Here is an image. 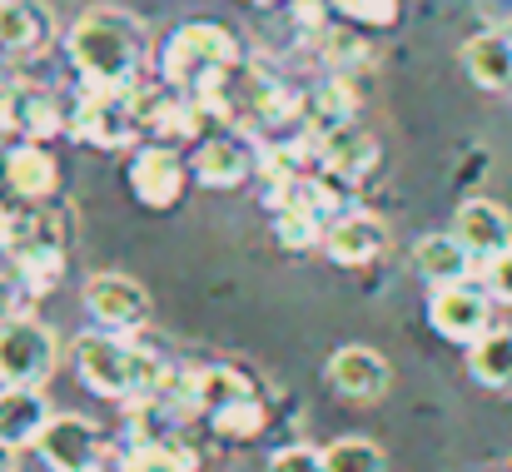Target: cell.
<instances>
[{
    "label": "cell",
    "mask_w": 512,
    "mask_h": 472,
    "mask_svg": "<svg viewBox=\"0 0 512 472\" xmlns=\"http://www.w3.org/2000/svg\"><path fill=\"white\" fill-rule=\"evenodd\" d=\"M209 423H214V433H224V438H254V433L264 428V403H259V398H239V403L219 408Z\"/></svg>",
    "instance_id": "28"
},
{
    "label": "cell",
    "mask_w": 512,
    "mask_h": 472,
    "mask_svg": "<svg viewBox=\"0 0 512 472\" xmlns=\"http://www.w3.org/2000/svg\"><path fill=\"white\" fill-rule=\"evenodd\" d=\"M75 140L95 145V150H125L135 145L140 130V110H135V85L130 90H85L70 120Z\"/></svg>",
    "instance_id": "5"
},
{
    "label": "cell",
    "mask_w": 512,
    "mask_h": 472,
    "mask_svg": "<svg viewBox=\"0 0 512 472\" xmlns=\"http://www.w3.org/2000/svg\"><path fill=\"white\" fill-rule=\"evenodd\" d=\"M10 244H15V219L0 214V249H10Z\"/></svg>",
    "instance_id": "32"
},
{
    "label": "cell",
    "mask_w": 512,
    "mask_h": 472,
    "mask_svg": "<svg viewBox=\"0 0 512 472\" xmlns=\"http://www.w3.org/2000/svg\"><path fill=\"white\" fill-rule=\"evenodd\" d=\"M60 363L55 328L30 314L0 318V388H45Z\"/></svg>",
    "instance_id": "4"
},
{
    "label": "cell",
    "mask_w": 512,
    "mask_h": 472,
    "mask_svg": "<svg viewBox=\"0 0 512 472\" xmlns=\"http://www.w3.org/2000/svg\"><path fill=\"white\" fill-rule=\"evenodd\" d=\"M35 453L45 458L50 472H100V463H105V433L90 418H80V413H55L50 428L40 433Z\"/></svg>",
    "instance_id": "7"
},
{
    "label": "cell",
    "mask_w": 512,
    "mask_h": 472,
    "mask_svg": "<svg viewBox=\"0 0 512 472\" xmlns=\"http://www.w3.org/2000/svg\"><path fill=\"white\" fill-rule=\"evenodd\" d=\"M65 55L90 90H130L140 85L150 40L145 25L120 5H90L65 30Z\"/></svg>",
    "instance_id": "1"
},
{
    "label": "cell",
    "mask_w": 512,
    "mask_h": 472,
    "mask_svg": "<svg viewBox=\"0 0 512 472\" xmlns=\"http://www.w3.org/2000/svg\"><path fill=\"white\" fill-rule=\"evenodd\" d=\"M314 159L324 164L329 179H363L378 164V140L358 125H343L329 135H314Z\"/></svg>",
    "instance_id": "14"
},
{
    "label": "cell",
    "mask_w": 512,
    "mask_h": 472,
    "mask_svg": "<svg viewBox=\"0 0 512 472\" xmlns=\"http://www.w3.org/2000/svg\"><path fill=\"white\" fill-rule=\"evenodd\" d=\"M5 100H10V130L25 135L30 145H45L65 130V115H60L55 95H45L40 85H15V90H5Z\"/></svg>",
    "instance_id": "20"
},
{
    "label": "cell",
    "mask_w": 512,
    "mask_h": 472,
    "mask_svg": "<svg viewBox=\"0 0 512 472\" xmlns=\"http://www.w3.org/2000/svg\"><path fill=\"white\" fill-rule=\"evenodd\" d=\"M120 472H199V458L179 438H135V448L120 458Z\"/></svg>",
    "instance_id": "23"
},
{
    "label": "cell",
    "mask_w": 512,
    "mask_h": 472,
    "mask_svg": "<svg viewBox=\"0 0 512 472\" xmlns=\"http://www.w3.org/2000/svg\"><path fill=\"white\" fill-rule=\"evenodd\" d=\"M234 65H239V40L224 25H214V20H189L165 40L160 80L170 90H179V95H199V90L224 85V75Z\"/></svg>",
    "instance_id": "3"
},
{
    "label": "cell",
    "mask_w": 512,
    "mask_h": 472,
    "mask_svg": "<svg viewBox=\"0 0 512 472\" xmlns=\"http://www.w3.org/2000/svg\"><path fill=\"white\" fill-rule=\"evenodd\" d=\"M324 468L329 472H388V458L373 438H334L324 448Z\"/></svg>",
    "instance_id": "24"
},
{
    "label": "cell",
    "mask_w": 512,
    "mask_h": 472,
    "mask_svg": "<svg viewBox=\"0 0 512 472\" xmlns=\"http://www.w3.org/2000/svg\"><path fill=\"white\" fill-rule=\"evenodd\" d=\"M329 383H334V393L348 398V403H378V398L388 393V383H393V368H388V358H383L378 348H368V343H343L339 353L329 358Z\"/></svg>",
    "instance_id": "9"
},
{
    "label": "cell",
    "mask_w": 512,
    "mask_h": 472,
    "mask_svg": "<svg viewBox=\"0 0 512 472\" xmlns=\"http://www.w3.org/2000/svg\"><path fill=\"white\" fill-rule=\"evenodd\" d=\"M50 403L40 388H0V438L10 448H35L50 428Z\"/></svg>",
    "instance_id": "18"
},
{
    "label": "cell",
    "mask_w": 512,
    "mask_h": 472,
    "mask_svg": "<svg viewBox=\"0 0 512 472\" xmlns=\"http://www.w3.org/2000/svg\"><path fill=\"white\" fill-rule=\"evenodd\" d=\"M353 110H358V95H353L348 75H334V80H324L314 95H304V120H309L314 135H329V130L353 125Z\"/></svg>",
    "instance_id": "21"
},
{
    "label": "cell",
    "mask_w": 512,
    "mask_h": 472,
    "mask_svg": "<svg viewBox=\"0 0 512 472\" xmlns=\"http://www.w3.org/2000/svg\"><path fill=\"white\" fill-rule=\"evenodd\" d=\"M463 70L478 90L512 95V35L508 30H483L463 45Z\"/></svg>",
    "instance_id": "16"
},
{
    "label": "cell",
    "mask_w": 512,
    "mask_h": 472,
    "mask_svg": "<svg viewBox=\"0 0 512 472\" xmlns=\"http://www.w3.org/2000/svg\"><path fill=\"white\" fill-rule=\"evenodd\" d=\"M85 309L105 333H120V338L140 333L150 323V314H155L150 289L140 279H130V274H115V269H100V274L85 279Z\"/></svg>",
    "instance_id": "6"
},
{
    "label": "cell",
    "mask_w": 512,
    "mask_h": 472,
    "mask_svg": "<svg viewBox=\"0 0 512 472\" xmlns=\"http://www.w3.org/2000/svg\"><path fill=\"white\" fill-rule=\"evenodd\" d=\"M453 239L473 254V259H483V264H493V259H503L512 249V219L503 204H493V199H463L458 204V214H453Z\"/></svg>",
    "instance_id": "12"
},
{
    "label": "cell",
    "mask_w": 512,
    "mask_h": 472,
    "mask_svg": "<svg viewBox=\"0 0 512 472\" xmlns=\"http://www.w3.org/2000/svg\"><path fill=\"white\" fill-rule=\"evenodd\" d=\"M20 468V448H10L5 438H0V472H15Z\"/></svg>",
    "instance_id": "31"
},
{
    "label": "cell",
    "mask_w": 512,
    "mask_h": 472,
    "mask_svg": "<svg viewBox=\"0 0 512 472\" xmlns=\"http://www.w3.org/2000/svg\"><path fill=\"white\" fill-rule=\"evenodd\" d=\"M184 179H189V164L170 145H145L130 159V194L145 209H174L184 194Z\"/></svg>",
    "instance_id": "10"
},
{
    "label": "cell",
    "mask_w": 512,
    "mask_h": 472,
    "mask_svg": "<svg viewBox=\"0 0 512 472\" xmlns=\"http://www.w3.org/2000/svg\"><path fill=\"white\" fill-rule=\"evenodd\" d=\"M428 323L448 338L473 348L483 333H493V294L473 289V284H453V289H433L428 299Z\"/></svg>",
    "instance_id": "8"
},
{
    "label": "cell",
    "mask_w": 512,
    "mask_h": 472,
    "mask_svg": "<svg viewBox=\"0 0 512 472\" xmlns=\"http://www.w3.org/2000/svg\"><path fill=\"white\" fill-rule=\"evenodd\" d=\"M249 5H279V0H249Z\"/></svg>",
    "instance_id": "34"
},
{
    "label": "cell",
    "mask_w": 512,
    "mask_h": 472,
    "mask_svg": "<svg viewBox=\"0 0 512 472\" xmlns=\"http://www.w3.org/2000/svg\"><path fill=\"white\" fill-rule=\"evenodd\" d=\"M473 264H478V259H473L453 234H423V239L413 244V269H418V279H423V284H433V289L468 284Z\"/></svg>",
    "instance_id": "17"
},
{
    "label": "cell",
    "mask_w": 512,
    "mask_h": 472,
    "mask_svg": "<svg viewBox=\"0 0 512 472\" xmlns=\"http://www.w3.org/2000/svg\"><path fill=\"white\" fill-rule=\"evenodd\" d=\"M5 184H10L20 199L45 204V199L60 189V164H55V155H50L45 145L20 140V145L5 150Z\"/></svg>",
    "instance_id": "15"
},
{
    "label": "cell",
    "mask_w": 512,
    "mask_h": 472,
    "mask_svg": "<svg viewBox=\"0 0 512 472\" xmlns=\"http://www.w3.org/2000/svg\"><path fill=\"white\" fill-rule=\"evenodd\" d=\"M50 35H55V15L45 0H0V50L35 55L40 45H50Z\"/></svg>",
    "instance_id": "19"
},
{
    "label": "cell",
    "mask_w": 512,
    "mask_h": 472,
    "mask_svg": "<svg viewBox=\"0 0 512 472\" xmlns=\"http://www.w3.org/2000/svg\"><path fill=\"white\" fill-rule=\"evenodd\" d=\"M324 60H329V70L353 75V70H363V65L373 60V50H368V40L353 35V30H324Z\"/></svg>",
    "instance_id": "25"
},
{
    "label": "cell",
    "mask_w": 512,
    "mask_h": 472,
    "mask_svg": "<svg viewBox=\"0 0 512 472\" xmlns=\"http://www.w3.org/2000/svg\"><path fill=\"white\" fill-rule=\"evenodd\" d=\"M75 373L90 393L100 398H125V403H140V398H155L165 388V368L155 353L135 348L130 338L120 333H85L75 343Z\"/></svg>",
    "instance_id": "2"
},
{
    "label": "cell",
    "mask_w": 512,
    "mask_h": 472,
    "mask_svg": "<svg viewBox=\"0 0 512 472\" xmlns=\"http://www.w3.org/2000/svg\"><path fill=\"white\" fill-rule=\"evenodd\" d=\"M269 472H329L324 468V453L309 448V443H294V448H279L269 458Z\"/></svg>",
    "instance_id": "29"
},
{
    "label": "cell",
    "mask_w": 512,
    "mask_h": 472,
    "mask_svg": "<svg viewBox=\"0 0 512 472\" xmlns=\"http://www.w3.org/2000/svg\"><path fill=\"white\" fill-rule=\"evenodd\" d=\"M189 169H194V179L204 189H234V184H244L254 174V150L244 140H234V135H209V140H199Z\"/></svg>",
    "instance_id": "13"
},
{
    "label": "cell",
    "mask_w": 512,
    "mask_h": 472,
    "mask_svg": "<svg viewBox=\"0 0 512 472\" xmlns=\"http://www.w3.org/2000/svg\"><path fill=\"white\" fill-rule=\"evenodd\" d=\"M388 224L378 219V214H363V209H353V214H339L329 229H324V254L343 264V269H363V264H378L383 254H388Z\"/></svg>",
    "instance_id": "11"
},
{
    "label": "cell",
    "mask_w": 512,
    "mask_h": 472,
    "mask_svg": "<svg viewBox=\"0 0 512 472\" xmlns=\"http://www.w3.org/2000/svg\"><path fill=\"white\" fill-rule=\"evenodd\" d=\"M10 135V100H5V90H0V140Z\"/></svg>",
    "instance_id": "33"
},
{
    "label": "cell",
    "mask_w": 512,
    "mask_h": 472,
    "mask_svg": "<svg viewBox=\"0 0 512 472\" xmlns=\"http://www.w3.org/2000/svg\"><path fill=\"white\" fill-rule=\"evenodd\" d=\"M468 373L493 393H512V328H493L468 348Z\"/></svg>",
    "instance_id": "22"
},
{
    "label": "cell",
    "mask_w": 512,
    "mask_h": 472,
    "mask_svg": "<svg viewBox=\"0 0 512 472\" xmlns=\"http://www.w3.org/2000/svg\"><path fill=\"white\" fill-rule=\"evenodd\" d=\"M348 25H363V30H388L398 25V10L403 0H329Z\"/></svg>",
    "instance_id": "27"
},
{
    "label": "cell",
    "mask_w": 512,
    "mask_h": 472,
    "mask_svg": "<svg viewBox=\"0 0 512 472\" xmlns=\"http://www.w3.org/2000/svg\"><path fill=\"white\" fill-rule=\"evenodd\" d=\"M274 234H279V244H284V249H299V254L324 244V224H319L314 214H304V209H279Z\"/></svg>",
    "instance_id": "26"
},
{
    "label": "cell",
    "mask_w": 512,
    "mask_h": 472,
    "mask_svg": "<svg viewBox=\"0 0 512 472\" xmlns=\"http://www.w3.org/2000/svg\"><path fill=\"white\" fill-rule=\"evenodd\" d=\"M488 294H493V304H508L512 309V249L488 264Z\"/></svg>",
    "instance_id": "30"
}]
</instances>
